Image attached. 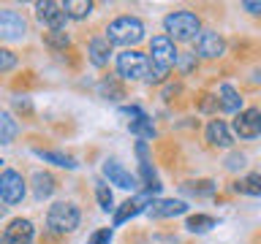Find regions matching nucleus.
Listing matches in <instances>:
<instances>
[{
	"mask_svg": "<svg viewBox=\"0 0 261 244\" xmlns=\"http://www.w3.org/2000/svg\"><path fill=\"white\" fill-rule=\"evenodd\" d=\"M95 198H98V203H101L103 211H112L114 209V195H112L109 185H106L103 179H98V182H95Z\"/></svg>",
	"mask_w": 261,
	"mask_h": 244,
	"instance_id": "nucleus-27",
	"label": "nucleus"
},
{
	"mask_svg": "<svg viewBox=\"0 0 261 244\" xmlns=\"http://www.w3.org/2000/svg\"><path fill=\"white\" fill-rule=\"evenodd\" d=\"M16 130H19V125H16V119L11 117V114H0V144H11L16 138Z\"/></svg>",
	"mask_w": 261,
	"mask_h": 244,
	"instance_id": "nucleus-25",
	"label": "nucleus"
},
{
	"mask_svg": "<svg viewBox=\"0 0 261 244\" xmlns=\"http://www.w3.org/2000/svg\"><path fill=\"white\" fill-rule=\"evenodd\" d=\"M234 190L245 195H261V174H248L240 182H234Z\"/></svg>",
	"mask_w": 261,
	"mask_h": 244,
	"instance_id": "nucleus-26",
	"label": "nucleus"
},
{
	"mask_svg": "<svg viewBox=\"0 0 261 244\" xmlns=\"http://www.w3.org/2000/svg\"><path fill=\"white\" fill-rule=\"evenodd\" d=\"M152 198H155V195L144 193V190L139 193V195H134V198H128L117 211H114V225H122V223H128L130 217H136L139 211H147V209L152 206Z\"/></svg>",
	"mask_w": 261,
	"mask_h": 244,
	"instance_id": "nucleus-12",
	"label": "nucleus"
},
{
	"mask_svg": "<svg viewBox=\"0 0 261 244\" xmlns=\"http://www.w3.org/2000/svg\"><path fill=\"white\" fill-rule=\"evenodd\" d=\"M163 30H166V36L171 41H179V44H185V41H196L201 33V19L199 14L188 11V8H179V11H171L163 16Z\"/></svg>",
	"mask_w": 261,
	"mask_h": 244,
	"instance_id": "nucleus-2",
	"label": "nucleus"
},
{
	"mask_svg": "<svg viewBox=\"0 0 261 244\" xmlns=\"http://www.w3.org/2000/svg\"><path fill=\"white\" fill-rule=\"evenodd\" d=\"M36 14H38V22L46 24L49 30H65V22H68L65 3H57V0H44V3H36Z\"/></svg>",
	"mask_w": 261,
	"mask_h": 244,
	"instance_id": "nucleus-9",
	"label": "nucleus"
},
{
	"mask_svg": "<svg viewBox=\"0 0 261 244\" xmlns=\"http://www.w3.org/2000/svg\"><path fill=\"white\" fill-rule=\"evenodd\" d=\"M16 63H19V57H16L14 49L0 46V76H3V73H8V71H14Z\"/></svg>",
	"mask_w": 261,
	"mask_h": 244,
	"instance_id": "nucleus-29",
	"label": "nucleus"
},
{
	"mask_svg": "<svg viewBox=\"0 0 261 244\" xmlns=\"http://www.w3.org/2000/svg\"><path fill=\"white\" fill-rule=\"evenodd\" d=\"M215 95H218L220 111H226V114H240L242 111V95L237 93L231 84H220Z\"/></svg>",
	"mask_w": 261,
	"mask_h": 244,
	"instance_id": "nucleus-17",
	"label": "nucleus"
},
{
	"mask_svg": "<svg viewBox=\"0 0 261 244\" xmlns=\"http://www.w3.org/2000/svg\"><path fill=\"white\" fill-rule=\"evenodd\" d=\"M65 14H68V19L82 22L93 14V3L90 0H65Z\"/></svg>",
	"mask_w": 261,
	"mask_h": 244,
	"instance_id": "nucleus-23",
	"label": "nucleus"
},
{
	"mask_svg": "<svg viewBox=\"0 0 261 244\" xmlns=\"http://www.w3.org/2000/svg\"><path fill=\"white\" fill-rule=\"evenodd\" d=\"M57 190V176L49 174V171H38L36 176H33V195H36L38 201L49 198Z\"/></svg>",
	"mask_w": 261,
	"mask_h": 244,
	"instance_id": "nucleus-19",
	"label": "nucleus"
},
{
	"mask_svg": "<svg viewBox=\"0 0 261 244\" xmlns=\"http://www.w3.org/2000/svg\"><path fill=\"white\" fill-rule=\"evenodd\" d=\"M36 155L41 160L52 163V166H60V168H76V160L65 152H57V149H36Z\"/></svg>",
	"mask_w": 261,
	"mask_h": 244,
	"instance_id": "nucleus-20",
	"label": "nucleus"
},
{
	"mask_svg": "<svg viewBox=\"0 0 261 244\" xmlns=\"http://www.w3.org/2000/svg\"><path fill=\"white\" fill-rule=\"evenodd\" d=\"M128 130L134 136H139L142 141H150V138H155V128H152V119L147 117V114H142V117H136V119H130V125Z\"/></svg>",
	"mask_w": 261,
	"mask_h": 244,
	"instance_id": "nucleus-22",
	"label": "nucleus"
},
{
	"mask_svg": "<svg viewBox=\"0 0 261 244\" xmlns=\"http://www.w3.org/2000/svg\"><path fill=\"white\" fill-rule=\"evenodd\" d=\"M215 225H218V220L212 215H191L188 223H185V228L193 231V233H204V231H210V228H215Z\"/></svg>",
	"mask_w": 261,
	"mask_h": 244,
	"instance_id": "nucleus-24",
	"label": "nucleus"
},
{
	"mask_svg": "<svg viewBox=\"0 0 261 244\" xmlns=\"http://www.w3.org/2000/svg\"><path fill=\"white\" fill-rule=\"evenodd\" d=\"M256 79H258V81H261V68H258V71H256Z\"/></svg>",
	"mask_w": 261,
	"mask_h": 244,
	"instance_id": "nucleus-38",
	"label": "nucleus"
},
{
	"mask_svg": "<svg viewBox=\"0 0 261 244\" xmlns=\"http://www.w3.org/2000/svg\"><path fill=\"white\" fill-rule=\"evenodd\" d=\"M147 57H150V68H158V71L169 73L171 68H174L179 52H177L174 41L163 33V36H152L150 38V52H147Z\"/></svg>",
	"mask_w": 261,
	"mask_h": 244,
	"instance_id": "nucleus-5",
	"label": "nucleus"
},
{
	"mask_svg": "<svg viewBox=\"0 0 261 244\" xmlns=\"http://www.w3.org/2000/svg\"><path fill=\"white\" fill-rule=\"evenodd\" d=\"M196 65H199V60H196V54H191V52H179V57H177V63H174V68L182 73V76H188L191 71H196Z\"/></svg>",
	"mask_w": 261,
	"mask_h": 244,
	"instance_id": "nucleus-30",
	"label": "nucleus"
},
{
	"mask_svg": "<svg viewBox=\"0 0 261 244\" xmlns=\"http://www.w3.org/2000/svg\"><path fill=\"white\" fill-rule=\"evenodd\" d=\"M193 49H196L193 54L201 57V60H218L226 52V41L218 30H201L199 38L193 41Z\"/></svg>",
	"mask_w": 261,
	"mask_h": 244,
	"instance_id": "nucleus-8",
	"label": "nucleus"
},
{
	"mask_svg": "<svg viewBox=\"0 0 261 244\" xmlns=\"http://www.w3.org/2000/svg\"><path fill=\"white\" fill-rule=\"evenodd\" d=\"M109 241H112V228H98L87 239V244H109Z\"/></svg>",
	"mask_w": 261,
	"mask_h": 244,
	"instance_id": "nucleus-32",
	"label": "nucleus"
},
{
	"mask_svg": "<svg viewBox=\"0 0 261 244\" xmlns=\"http://www.w3.org/2000/svg\"><path fill=\"white\" fill-rule=\"evenodd\" d=\"M207 141H210V146L228 149V146L234 144V136H231V130H228V125L223 119H212L207 125Z\"/></svg>",
	"mask_w": 261,
	"mask_h": 244,
	"instance_id": "nucleus-16",
	"label": "nucleus"
},
{
	"mask_svg": "<svg viewBox=\"0 0 261 244\" xmlns=\"http://www.w3.org/2000/svg\"><path fill=\"white\" fill-rule=\"evenodd\" d=\"M24 193H28V182L19 171L6 168L0 171V198H3L6 206H16V203L24 201Z\"/></svg>",
	"mask_w": 261,
	"mask_h": 244,
	"instance_id": "nucleus-6",
	"label": "nucleus"
},
{
	"mask_svg": "<svg viewBox=\"0 0 261 244\" xmlns=\"http://www.w3.org/2000/svg\"><path fill=\"white\" fill-rule=\"evenodd\" d=\"M120 111L125 114V117H134V119H136V117H142V114H144L142 109H139V106H122Z\"/></svg>",
	"mask_w": 261,
	"mask_h": 244,
	"instance_id": "nucleus-34",
	"label": "nucleus"
},
{
	"mask_svg": "<svg viewBox=\"0 0 261 244\" xmlns=\"http://www.w3.org/2000/svg\"><path fill=\"white\" fill-rule=\"evenodd\" d=\"M0 244H11V241H8V236H6V231H0Z\"/></svg>",
	"mask_w": 261,
	"mask_h": 244,
	"instance_id": "nucleus-36",
	"label": "nucleus"
},
{
	"mask_svg": "<svg viewBox=\"0 0 261 244\" xmlns=\"http://www.w3.org/2000/svg\"><path fill=\"white\" fill-rule=\"evenodd\" d=\"M3 231L11 244H33V239H36V228L28 217H14Z\"/></svg>",
	"mask_w": 261,
	"mask_h": 244,
	"instance_id": "nucleus-13",
	"label": "nucleus"
},
{
	"mask_svg": "<svg viewBox=\"0 0 261 244\" xmlns=\"http://www.w3.org/2000/svg\"><path fill=\"white\" fill-rule=\"evenodd\" d=\"M6 209H8V206H6V203H3V198H0V217L6 215Z\"/></svg>",
	"mask_w": 261,
	"mask_h": 244,
	"instance_id": "nucleus-37",
	"label": "nucleus"
},
{
	"mask_svg": "<svg viewBox=\"0 0 261 244\" xmlns=\"http://www.w3.org/2000/svg\"><path fill=\"white\" fill-rule=\"evenodd\" d=\"M182 190L193 193V195H212V193H215V182H212V179H199V182L182 185Z\"/></svg>",
	"mask_w": 261,
	"mask_h": 244,
	"instance_id": "nucleus-28",
	"label": "nucleus"
},
{
	"mask_svg": "<svg viewBox=\"0 0 261 244\" xmlns=\"http://www.w3.org/2000/svg\"><path fill=\"white\" fill-rule=\"evenodd\" d=\"M44 46L52 49V52H65L71 46V38L65 30H46L44 33Z\"/></svg>",
	"mask_w": 261,
	"mask_h": 244,
	"instance_id": "nucleus-21",
	"label": "nucleus"
},
{
	"mask_svg": "<svg viewBox=\"0 0 261 244\" xmlns=\"http://www.w3.org/2000/svg\"><path fill=\"white\" fill-rule=\"evenodd\" d=\"M218 109H220L218 95H210V93L199 95V111H204V114H212V111H218Z\"/></svg>",
	"mask_w": 261,
	"mask_h": 244,
	"instance_id": "nucleus-31",
	"label": "nucleus"
},
{
	"mask_svg": "<svg viewBox=\"0 0 261 244\" xmlns=\"http://www.w3.org/2000/svg\"><path fill=\"white\" fill-rule=\"evenodd\" d=\"M114 65H117V76L122 81H142L150 73V57L139 49H122Z\"/></svg>",
	"mask_w": 261,
	"mask_h": 244,
	"instance_id": "nucleus-4",
	"label": "nucleus"
},
{
	"mask_svg": "<svg viewBox=\"0 0 261 244\" xmlns=\"http://www.w3.org/2000/svg\"><path fill=\"white\" fill-rule=\"evenodd\" d=\"M103 38L109 41L112 46H125V49H134L136 44L144 41V22L139 16H130V14H122L117 19H112L103 30Z\"/></svg>",
	"mask_w": 261,
	"mask_h": 244,
	"instance_id": "nucleus-1",
	"label": "nucleus"
},
{
	"mask_svg": "<svg viewBox=\"0 0 261 244\" xmlns=\"http://www.w3.org/2000/svg\"><path fill=\"white\" fill-rule=\"evenodd\" d=\"M103 176L109 179V185H117L122 190H139L142 182H139L136 174H130L128 168H122L117 160H106L103 163Z\"/></svg>",
	"mask_w": 261,
	"mask_h": 244,
	"instance_id": "nucleus-11",
	"label": "nucleus"
},
{
	"mask_svg": "<svg viewBox=\"0 0 261 244\" xmlns=\"http://www.w3.org/2000/svg\"><path fill=\"white\" fill-rule=\"evenodd\" d=\"M87 60L95 65V68H106L112 60V44L103 36H93L87 44Z\"/></svg>",
	"mask_w": 261,
	"mask_h": 244,
	"instance_id": "nucleus-15",
	"label": "nucleus"
},
{
	"mask_svg": "<svg viewBox=\"0 0 261 244\" xmlns=\"http://www.w3.org/2000/svg\"><path fill=\"white\" fill-rule=\"evenodd\" d=\"M231 128H234V133L240 138H245V141L261 136V109H242L234 117Z\"/></svg>",
	"mask_w": 261,
	"mask_h": 244,
	"instance_id": "nucleus-10",
	"label": "nucleus"
},
{
	"mask_svg": "<svg viewBox=\"0 0 261 244\" xmlns=\"http://www.w3.org/2000/svg\"><path fill=\"white\" fill-rule=\"evenodd\" d=\"M242 8H245L248 14H256V16H261V3H250V0H248V3H242Z\"/></svg>",
	"mask_w": 261,
	"mask_h": 244,
	"instance_id": "nucleus-35",
	"label": "nucleus"
},
{
	"mask_svg": "<svg viewBox=\"0 0 261 244\" xmlns=\"http://www.w3.org/2000/svg\"><path fill=\"white\" fill-rule=\"evenodd\" d=\"M98 93H101V98H109V101H120V98H125V84H122L120 76L106 73L98 81Z\"/></svg>",
	"mask_w": 261,
	"mask_h": 244,
	"instance_id": "nucleus-18",
	"label": "nucleus"
},
{
	"mask_svg": "<svg viewBox=\"0 0 261 244\" xmlns=\"http://www.w3.org/2000/svg\"><path fill=\"white\" fill-rule=\"evenodd\" d=\"M185 211H188L185 201H179V198H161V201H152V206L147 209V215L155 217V220H166V217L185 215Z\"/></svg>",
	"mask_w": 261,
	"mask_h": 244,
	"instance_id": "nucleus-14",
	"label": "nucleus"
},
{
	"mask_svg": "<svg viewBox=\"0 0 261 244\" xmlns=\"http://www.w3.org/2000/svg\"><path fill=\"white\" fill-rule=\"evenodd\" d=\"M245 166V155H228V160H226V168L228 171H237V168H242Z\"/></svg>",
	"mask_w": 261,
	"mask_h": 244,
	"instance_id": "nucleus-33",
	"label": "nucleus"
},
{
	"mask_svg": "<svg viewBox=\"0 0 261 244\" xmlns=\"http://www.w3.org/2000/svg\"><path fill=\"white\" fill-rule=\"evenodd\" d=\"M82 225V211L73 201H55L46 209V228L55 236H65L73 233Z\"/></svg>",
	"mask_w": 261,
	"mask_h": 244,
	"instance_id": "nucleus-3",
	"label": "nucleus"
},
{
	"mask_svg": "<svg viewBox=\"0 0 261 244\" xmlns=\"http://www.w3.org/2000/svg\"><path fill=\"white\" fill-rule=\"evenodd\" d=\"M30 24L16 8H0V41H22L28 36Z\"/></svg>",
	"mask_w": 261,
	"mask_h": 244,
	"instance_id": "nucleus-7",
	"label": "nucleus"
}]
</instances>
